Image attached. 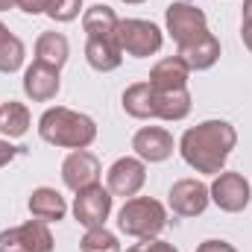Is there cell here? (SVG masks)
I'll use <instances>...</instances> for the list:
<instances>
[{
    "instance_id": "6da1fadb",
    "label": "cell",
    "mask_w": 252,
    "mask_h": 252,
    "mask_svg": "<svg viewBox=\"0 0 252 252\" xmlns=\"http://www.w3.org/2000/svg\"><path fill=\"white\" fill-rule=\"evenodd\" d=\"M235 144H238V132L229 121H202L185 129V135L179 138V153L185 164L193 167L196 173L217 176L226 167Z\"/></svg>"
},
{
    "instance_id": "7a4b0ae2",
    "label": "cell",
    "mask_w": 252,
    "mask_h": 252,
    "mask_svg": "<svg viewBox=\"0 0 252 252\" xmlns=\"http://www.w3.org/2000/svg\"><path fill=\"white\" fill-rule=\"evenodd\" d=\"M38 135L50 147L88 150L97 141V124L82 112H73L67 106H53L38 118Z\"/></svg>"
},
{
    "instance_id": "3957f363",
    "label": "cell",
    "mask_w": 252,
    "mask_h": 252,
    "mask_svg": "<svg viewBox=\"0 0 252 252\" xmlns=\"http://www.w3.org/2000/svg\"><path fill=\"white\" fill-rule=\"evenodd\" d=\"M167 226V208L153 196H129L118 211V229L126 238H158Z\"/></svg>"
},
{
    "instance_id": "277c9868",
    "label": "cell",
    "mask_w": 252,
    "mask_h": 252,
    "mask_svg": "<svg viewBox=\"0 0 252 252\" xmlns=\"http://www.w3.org/2000/svg\"><path fill=\"white\" fill-rule=\"evenodd\" d=\"M115 38H118V44H121V50L126 56H135V59L156 56L164 44L161 30L153 21H144V18H124L118 24Z\"/></svg>"
},
{
    "instance_id": "5b68a950",
    "label": "cell",
    "mask_w": 252,
    "mask_h": 252,
    "mask_svg": "<svg viewBox=\"0 0 252 252\" xmlns=\"http://www.w3.org/2000/svg\"><path fill=\"white\" fill-rule=\"evenodd\" d=\"M208 193H211V202L226 211V214H241L252 199V185L250 179L238 170H220L214 176V182L208 185Z\"/></svg>"
},
{
    "instance_id": "8992f818",
    "label": "cell",
    "mask_w": 252,
    "mask_h": 252,
    "mask_svg": "<svg viewBox=\"0 0 252 252\" xmlns=\"http://www.w3.org/2000/svg\"><path fill=\"white\" fill-rule=\"evenodd\" d=\"M164 24H167V32L173 35L176 47L190 44V41H196L199 35L208 32V18H205V12H202L199 6H193V3H182V0L167 6Z\"/></svg>"
},
{
    "instance_id": "52a82bcc",
    "label": "cell",
    "mask_w": 252,
    "mask_h": 252,
    "mask_svg": "<svg viewBox=\"0 0 252 252\" xmlns=\"http://www.w3.org/2000/svg\"><path fill=\"white\" fill-rule=\"evenodd\" d=\"M53 235L44 220H27L24 226L0 232V252H53Z\"/></svg>"
},
{
    "instance_id": "ba28073f",
    "label": "cell",
    "mask_w": 252,
    "mask_h": 252,
    "mask_svg": "<svg viewBox=\"0 0 252 252\" xmlns=\"http://www.w3.org/2000/svg\"><path fill=\"white\" fill-rule=\"evenodd\" d=\"M112 190L103 188V185H91V188L76 190L73 196V220L85 229H97V226H106L109 214H112Z\"/></svg>"
},
{
    "instance_id": "9c48e42d",
    "label": "cell",
    "mask_w": 252,
    "mask_h": 252,
    "mask_svg": "<svg viewBox=\"0 0 252 252\" xmlns=\"http://www.w3.org/2000/svg\"><path fill=\"white\" fill-rule=\"evenodd\" d=\"M147 182V164L138 156H124L118 158L109 173H106V188L112 190V196H138V190L144 188Z\"/></svg>"
},
{
    "instance_id": "30bf717a",
    "label": "cell",
    "mask_w": 252,
    "mask_h": 252,
    "mask_svg": "<svg viewBox=\"0 0 252 252\" xmlns=\"http://www.w3.org/2000/svg\"><path fill=\"white\" fill-rule=\"evenodd\" d=\"M132 150L144 164H158V161H167L173 156L176 141L164 126H141L132 135Z\"/></svg>"
},
{
    "instance_id": "8fae6325",
    "label": "cell",
    "mask_w": 252,
    "mask_h": 252,
    "mask_svg": "<svg viewBox=\"0 0 252 252\" xmlns=\"http://www.w3.org/2000/svg\"><path fill=\"white\" fill-rule=\"evenodd\" d=\"M100 158L88 150H70V156L62 161V182L73 190L91 188V185H100Z\"/></svg>"
},
{
    "instance_id": "7c38bea8",
    "label": "cell",
    "mask_w": 252,
    "mask_h": 252,
    "mask_svg": "<svg viewBox=\"0 0 252 252\" xmlns=\"http://www.w3.org/2000/svg\"><path fill=\"white\" fill-rule=\"evenodd\" d=\"M208 202H211L208 185L199 179H179L173 182V188L167 193V205L179 217H199L208 208Z\"/></svg>"
},
{
    "instance_id": "4fadbf2b",
    "label": "cell",
    "mask_w": 252,
    "mask_h": 252,
    "mask_svg": "<svg viewBox=\"0 0 252 252\" xmlns=\"http://www.w3.org/2000/svg\"><path fill=\"white\" fill-rule=\"evenodd\" d=\"M62 88V79H59V70L50 67V64L32 62L24 70V94L32 100V103H50Z\"/></svg>"
},
{
    "instance_id": "5bb4252c",
    "label": "cell",
    "mask_w": 252,
    "mask_h": 252,
    "mask_svg": "<svg viewBox=\"0 0 252 252\" xmlns=\"http://www.w3.org/2000/svg\"><path fill=\"white\" fill-rule=\"evenodd\" d=\"M188 76H190V67L179 56H164L153 64L150 70V85L156 91H173V88H188Z\"/></svg>"
},
{
    "instance_id": "9a60e30c",
    "label": "cell",
    "mask_w": 252,
    "mask_h": 252,
    "mask_svg": "<svg viewBox=\"0 0 252 252\" xmlns=\"http://www.w3.org/2000/svg\"><path fill=\"white\" fill-rule=\"evenodd\" d=\"M176 56L188 64L190 70H208V67H214L217 59H220V41H217L214 32H205V35H199L196 41L182 44Z\"/></svg>"
},
{
    "instance_id": "2e32d148",
    "label": "cell",
    "mask_w": 252,
    "mask_h": 252,
    "mask_svg": "<svg viewBox=\"0 0 252 252\" xmlns=\"http://www.w3.org/2000/svg\"><path fill=\"white\" fill-rule=\"evenodd\" d=\"M27 205H30V214L35 220H44V223H59L67 214V202L56 188H35L30 193Z\"/></svg>"
},
{
    "instance_id": "e0dca14e",
    "label": "cell",
    "mask_w": 252,
    "mask_h": 252,
    "mask_svg": "<svg viewBox=\"0 0 252 252\" xmlns=\"http://www.w3.org/2000/svg\"><path fill=\"white\" fill-rule=\"evenodd\" d=\"M85 59L94 70L100 73H109V70H118L124 62V50L118 44V38H88L85 41Z\"/></svg>"
},
{
    "instance_id": "ac0fdd59",
    "label": "cell",
    "mask_w": 252,
    "mask_h": 252,
    "mask_svg": "<svg viewBox=\"0 0 252 252\" xmlns=\"http://www.w3.org/2000/svg\"><path fill=\"white\" fill-rule=\"evenodd\" d=\"M124 112L135 121H153L156 118V91L150 82H135L124 91Z\"/></svg>"
},
{
    "instance_id": "d6986e66",
    "label": "cell",
    "mask_w": 252,
    "mask_h": 252,
    "mask_svg": "<svg viewBox=\"0 0 252 252\" xmlns=\"http://www.w3.org/2000/svg\"><path fill=\"white\" fill-rule=\"evenodd\" d=\"M118 24H121V18H118L115 9L106 6V3H94V6L85 9V15H82V30H85L88 38H115Z\"/></svg>"
},
{
    "instance_id": "ffe728a7",
    "label": "cell",
    "mask_w": 252,
    "mask_h": 252,
    "mask_svg": "<svg viewBox=\"0 0 252 252\" xmlns=\"http://www.w3.org/2000/svg\"><path fill=\"white\" fill-rule=\"evenodd\" d=\"M156 91V88H153ZM190 91L188 88H173V91H156V118L161 121H185L190 115Z\"/></svg>"
},
{
    "instance_id": "44dd1931",
    "label": "cell",
    "mask_w": 252,
    "mask_h": 252,
    "mask_svg": "<svg viewBox=\"0 0 252 252\" xmlns=\"http://www.w3.org/2000/svg\"><path fill=\"white\" fill-rule=\"evenodd\" d=\"M70 56V44L62 32H41L35 41V62L50 64L56 70H62V64Z\"/></svg>"
},
{
    "instance_id": "7402d4cb",
    "label": "cell",
    "mask_w": 252,
    "mask_h": 252,
    "mask_svg": "<svg viewBox=\"0 0 252 252\" xmlns=\"http://www.w3.org/2000/svg\"><path fill=\"white\" fill-rule=\"evenodd\" d=\"M32 124L30 118V109L18 100H9V103H0V132L12 141V138H24L27 129Z\"/></svg>"
},
{
    "instance_id": "603a6c76",
    "label": "cell",
    "mask_w": 252,
    "mask_h": 252,
    "mask_svg": "<svg viewBox=\"0 0 252 252\" xmlns=\"http://www.w3.org/2000/svg\"><path fill=\"white\" fill-rule=\"evenodd\" d=\"M79 250L82 252H124L121 250V241L115 232H109L106 226H97V229H85L82 241H79Z\"/></svg>"
},
{
    "instance_id": "cb8c5ba5",
    "label": "cell",
    "mask_w": 252,
    "mask_h": 252,
    "mask_svg": "<svg viewBox=\"0 0 252 252\" xmlns=\"http://www.w3.org/2000/svg\"><path fill=\"white\" fill-rule=\"evenodd\" d=\"M24 59H27V47H24V41L12 32V35L0 44V73H15V70H21Z\"/></svg>"
},
{
    "instance_id": "d4e9b609",
    "label": "cell",
    "mask_w": 252,
    "mask_h": 252,
    "mask_svg": "<svg viewBox=\"0 0 252 252\" xmlns=\"http://www.w3.org/2000/svg\"><path fill=\"white\" fill-rule=\"evenodd\" d=\"M79 9H82V0H50L47 3V15L56 24H67V21L79 18Z\"/></svg>"
},
{
    "instance_id": "484cf974",
    "label": "cell",
    "mask_w": 252,
    "mask_h": 252,
    "mask_svg": "<svg viewBox=\"0 0 252 252\" xmlns=\"http://www.w3.org/2000/svg\"><path fill=\"white\" fill-rule=\"evenodd\" d=\"M126 252H179L173 244H167V241H161V238H144L141 244H135V247H129Z\"/></svg>"
},
{
    "instance_id": "4316f807",
    "label": "cell",
    "mask_w": 252,
    "mask_h": 252,
    "mask_svg": "<svg viewBox=\"0 0 252 252\" xmlns=\"http://www.w3.org/2000/svg\"><path fill=\"white\" fill-rule=\"evenodd\" d=\"M18 156H24V147H15L9 138L6 141H0V167H6V164H12Z\"/></svg>"
},
{
    "instance_id": "83f0119b",
    "label": "cell",
    "mask_w": 252,
    "mask_h": 252,
    "mask_svg": "<svg viewBox=\"0 0 252 252\" xmlns=\"http://www.w3.org/2000/svg\"><path fill=\"white\" fill-rule=\"evenodd\" d=\"M47 3L50 0H18V9L27 15H41V12H47Z\"/></svg>"
},
{
    "instance_id": "f1b7e54d",
    "label": "cell",
    "mask_w": 252,
    "mask_h": 252,
    "mask_svg": "<svg viewBox=\"0 0 252 252\" xmlns=\"http://www.w3.org/2000/svg\"><path fill=\"white\" fill-rule=\"evenodd\" d=\"M196 252H238V250H235L232 244H226V241H217V238H211V241H202Z\"/></svg>"
},
{
    "instance_id": "f546056e",
    "label": "cell",
    "mask_w": 252,
    "mask_h": 252,
    "mask_svg": "<svg viewBox=\"0 0 252 252\" xmlns=\"http://www.w3.org/2000/svg\"><path fill=\"white\" fill-rule=\"evenodd\" d=\"M241 38H244V47L252 53V21H241Z\"/></svg>"
},
{
    "instance_id": "4dcf8cb0",
    "label": "cell",
    "mask_w": 252,
    "mask_h": 252,
    "mask_svg": "<svg viewBox=\"0 0 252 252\" xmlns=\"http://www.w3.org/2000/svg\"><path fill=\"white\" fill-rule=\"evenodd\" d=\"M244 21H252V0H244Z\"/></svg>"
},
{
    "instance_id": "1f68e13d",
    "label": "cell",
    "mask_w": 252,
    "mask_h": 252,
    "mask_svg": "<svg viewBox=\"0 0 252 252\" xmlns=\"http://www.w3.org/2000/svg\"><path fill=\"white\" fill-rule=\"evenodd\" d=\"M9 35H12V32H9V27H6V24H3V21H0V44H3V41H6V38H9Z\"/></svg>"
},
{
    "instance_id": "d6a6232c",
    "label": "cell",
    "mask_w": 252,
    "mask_h": 252,
    "mask_svg": "<svg viewBox=\"0 0 252 252\" xmlns=\"http://www.w3.org/2000/svg\"><path fill=\"white\" fill-rule=\"evenodd\" d=\"M12 6H18V0H0V12H6V9H12Z\"/></svg>"
},
{
    "instance_id": "836d02e7",
    "label": "cell",
    "mask_w": 252,
    "mask_h": 252,
    "mask_svg": "<svg viewBox=\"0 0 252 252\" xmlns=\"http://www.w3.org/2000/svg\"><path fill=\"white\" fill-rule=\"evenodd\" d=\"M121 3H129V6H138V3H144V0H121Z\"/></svg>"
}]
</instances>
